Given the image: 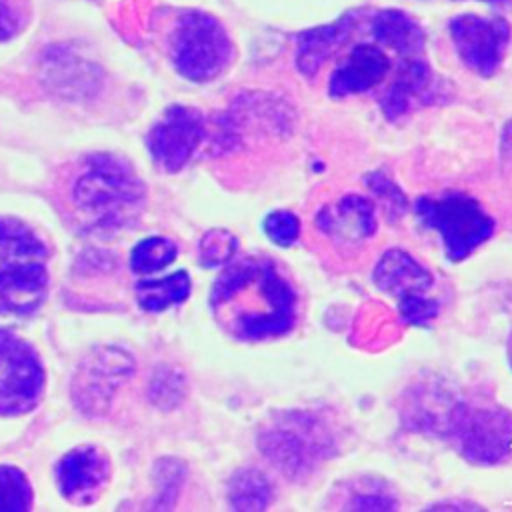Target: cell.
Here are the masks:
<instances>
[{
  "label": "cell",
  "instance_id": "obj_1",
  "mask_svg": "<svg viewBox=\"0 0 512 512\" xmlns=\"http://www.w3.org/2000/svg\"><path fill=\"white\" fill-rule=\"evenodd\" d=\"M210 304L218 322L240 340H268L292 330L296 292L270 258L246 256L216 278Z\"/></svg>",
  "mask_w": 512,
  "mask_h": 512
},
{
  "label": "cell",
  "instance_id": "obj_2",
  "mask_svg": "<svg viewBox=\"0 0 512 512\" xmlns=\"http://www.w3.org/2000/svg\"><path fill=\"white\" fill-rule=\"evenodd\" d=\"M146 188L134 168L112 154L86 158L72 184V202L94 230L130 226L142 212Z\"/></svg>",
  "mask_w": 512,
  "mask_h": 512
},
{
  "label": "cell",
  "instance_id": "obj_3",
  "mask_svg": "<svg viewBox=\"0 0 512 512\" xmlns=\"http://www.w3.org/2000/svg\"><path fill=\"white\" fill-rule=\"evenodd\" d=\"M48 246L24 222L0 216V314L26 316L48 290Z\"/></svg>",
  "mask_w": 512,
  "mask_h": 512
},
{
  "label": "cell",
  "instance_id": "obj_4",
  "mask_svg": "<svg viewBox=\"0 0 512 512\" xmlns=\"http://www.w3.org/2000/svg\"><path fill=\"white\" fill-rule=\"evenodd\" d=\"M258 446L292 480L308 476L334 452L328 426L310 412H290L274 418L258 434Z\"/></svg>",
  "mask_w": 512,
  "mask_h": 512
},
{
  "label": "cell",
  "instance_id": "obj_5",
  "mask_svg": "<svg viewBox=\"0 0 512 512\" xmlns=\"http://www.w3.org/2000/svg\"><path fill=\"white\" fill-rule=\"evenodd\" d=\"M232 40L222 22L202 10L178 16L172 38V62L180 76L192 82H210L232 60Z\"/></svg>",
  "mask_w": 512,
  "mask_h": 512
},
{
  "label": "cell",
  "instance_id": "obj_6",
  "mask_svg": "<svg viewBox=\"0 0 512 512\" xmlns=\"http://www.w3.org/2000/svg\"><path fill=\"white\" fill-rule=\"evenodd\" d=\"M416 214L424 228L436 230L442 238L448 260L460 262L494 234V218L464 192H440L420 196Z\"/></svg>",
  "mask_w": 512,
  "mask_h": 512
},
{
  "label": "cell",
  "instance_id": "obj_7",
  "mask_svg": "<svg viewBox=\"0 0 512 512\" xmlns=\"http://www.w3.org/2000/svg\"><path fill=\"white\" fill-rule=\"evenodd\" d=\"M448 432L466 460L496 464L512 442V412L500 406L458 402L448 414Z\"/></svg>",
  "mask_w": 512,
  "mask_h": 512
},
{
  "label": "cell",
  "instance_id": "obj_8",
  "mask_svg": "<svg viewBox=\"0 0 512 512\" xmlns=\"http://www.w3.org/2000/svg\"><path fill=\"white\" fill-rule=\"evenodd\" d=\"M44 390V370L30 344L0 330V416L32 410Z\"/></svg>",
  "mask_w": 512,
  "mask_h": 512
},
{
  "label": "cell",
  "instance_id": "obj_9",
  "mask_svg": "<svg viewBox=\"0 0 512 512\" xmlns=\"http://www.w3.org/2000/svg\"><path fill=\"white\" fill-rule=\"evenodd\" d=\"M450 40L464 66L482 78L492 76L506 52L510 24L504 16L458 14L448 22Z\"/></svg>",
  "mask_w": 512,
  "mask_h": 512
},
{
  "label": "cell",
  "instance_id": "obj_10",
  "mask_svg": "<svg viewBox=\"0 0 512 512\" xmlns=\"http://www.w3.org/2000/svg\"><path fill=\"white\" fill-rule=\"evenodd\" d=\"M204 136V114L198 108L174 104L150 128L148 150L166 172H178L192 158Z\"/></svg>",
  "mask_w": 512,
  "mask_h": 512
},
{
  "label": "cell",
  "instance_id": "obj_11",
  "mask_svg": "<svg viewBox=\"0 0 512 512\" xmlns=\"http://www.w3.org/2000/svg\"><path fill=\"white\" fill-rule=\"evenodd\" d=\"M130 372L132 358L124 350L102 348L92 352L76 372L74 402L86 414L104 412Z\"/></svg>",
  "mask_w": 512,
  "mask_h": 512
},
{
  "label": "cell",
  "instance_id": "obj_12",
  "mask_svg": "<svg viewBox=\"0 0 512 512\" xmlns=\"http://www.w3.org/2000/svg\"><path fill=\"white\" fill-rule=\"evenodd\" d=\"M446 82L434 74L424 56L402 58L392 84L380 98V110L386 120L396 122L408 112L448 98Z\"/></svg>",
  "mask_w": 512,
  "mask_h": 512
},
{
  "label": "cell",
  "instance_id": "obj_13",
  "mask_svg": "<svg viewBox=\"0 0 512 512\" xmlns=\"http://www.w3.org/2000/svg\"><path fill=\"white\" fill-rule=\"evenodd\" d=\"M388 72L390 58L378 44L354 46L332 70L328 80V94L332 98L362 94L380 84Z\"/></svg>",
  "mask_w": 512,
  "mask_h": 512
},
{
  "label": "cell",
  "instance_id": "obj_14",
  "mask_svg": "<svg viewBox=\"0 0 512 512\" xmlns=\"http://www.w3.org/2000/svg\"><path fill=\"white\" fill-rule=\"evenodd\" d=\"M362 10H348L330 24L302 30L296 36V68L306 78H314L320 68L350 40Z\"/></svg>",
  "mask_w": 512,
  "mask_h": 512
},
{
  "label": "cell",
  "instance_id": "obj_15",
  "mask_svg": "<svg viewBox=\"0 0 512 512\" xmlns=\"http://www.w3.org/2000/svg\"><path fill=\"white\" fill-rule=\"evenodd\" d=\"M110 474L108 458L94 446L70 450L56 468L58 486L64 498L84 504L96 498Z\"/></svg>",
  "mask_w": 512,
  "mask_h": 512
},
{
  "label": "cell",
  "instance_id": "obj_16",
  "mask_svg": "<svg viewBox=\"0 0 512 512\" xmlns=\"http://www.w3.org/2000/svg\"><path fill=\"white\" fill-rule=\"evenodd\" d=\"M318 228L336 242L360 244L376 232L374 204L358 194L340 198L334 206H326L318 218Z\"/></svg>",
  "mask_w": 512,
  "mask_h": 512
},
{
  "label": "cell",
  "instance_id": "obj_17",
  "mask_svg": "<svg viewBox=\"0 0 512 512\" xmlns=\"http://www.w3.org/2000/svg\"><path fill=\"white\" fill-rule=\"evenodd\" d=\"M372 280L378 290L392 294L398 300L410 294H424L432 286V274L400 248L386 250L380 256Z\"/></svg>",
  "mask_w": 512,
  "mask_h": 512
},
{
  "label": "cell",
  "instance_id": "obj_18",
  "mask_svg": "<svg viewBox=\"0 0 512 512\" xmlns=\"http://www.w3.org/2000/svg\"><path fill=\"white\" fill-rule=\"evenodd\" d=\"M372 36L378 46L394 50L400 58L424 56L426 32L424 28L404 10L386 8L372 18Z\"/></svg>",
  "mask_w": 512,
  "mask_h": 512
},
{
  "label": "cell",
  "instance_id": "obj_19",
  "mask_svg": "<svg viewBox=\"0 0 512 512\" xmlns=\"http://www.w3.org/2000/svg\"><path fill=\"white\" fill-rule=\"evenodd\" d=\"M190 276L186 270H176L158 280H146L136 284L138 304L148 312H160L174 304L184 302L190 296Z\"/></svg>",
  "mask_w": 512,
  "mask_h": 512
},
{
  "label": "cell",
  "instance_id": "obj_20",
  "mask_svg": "<svg viewBox=\"0 0 512 512\" xmlns=\"http://www.w3.org/2000/svg\"><path fill=\"white\" fill-rule=\"evenodd\" d=\"M228 500L234 510H264L272 500V488L258 470H240L230 478Z\"/></svg>",
  "mask_w": 512,
  "mask_h": 512
},
{
  "label": "cell",
  "instance_id": "obj_21",
  "mask_svg": "<svg viewBox=\"0 0 512 512\" xmlns=\"http://www.w3.org/2000/svg\"><path fill=\"white\" fill-rule=\"evenodd\" d=\"M178 246L164 236H150L138 242L130 254V268L136 274H150L174 262Z\"/></svg>",
  "mask_w": 512,
  "mask_h": 512
},
{
  "label": "cell",
  "instance_id": "obj_22",
  "mask_svg": "<svg viewBox=\"0 0 512 512\" xmlns=\"http://www.w3.org/2000/svg\"><path fill=\"white\" fill-rule=\"evenodd\" d=\"M32 488L26 476L14 466H0V510H28Z\"/></svg>",
  "mask_w": 512,
  "mask_h": 512
},
{
  "label": "cell",
  "instance_id": "obj_23",
  "mask_svg": "<svg viewBox=\"0 0 512 512\" xmlns=\"http://www.w3.org/2000/svg\"><path fill=\"white\" fill-rule=\"evenodd\" d=\"M346 508L354 510H392L398 508L396 498L386 490V484L376 480H360L350 490V502Z\"/></svg>",
  "mask_w": 512,
  "mask_h": 512
},
{
  "label": "cell",
  "instance_id": "obj_24",
  "mask_svg": "<svg viewBox=\"0 0 512 512\" xmlns=\"http://www.w3.org/2000/svg\"><path fill=\"white\" fill-rule=\"evenodd\" d=\"M236 252V236L228 230H210L200 240V260L204 266H222L232 260Z\"/></svg>",
  "mask_w": 512,
  "mask_h": 512
},
{
  "label": "cell",
  "instance_id": "obj_25",
  "mask_svg": "<svg viewBox=\"0 0 512 512\" xmlns=\"http://www.w3.org/2000/svg\"><path fill=\"white\" fill-rule=\"evenodd\" d=\"M368 188L376 194V198H380V202L384 204V210L388 214V218H400L406 212V198L400 192V188L382 172H374L368 174L366 178Z\"/></svg>",
  "mask_w": 512,
  "mask_h": 512
},
{
  "label": "cell",
  "instance_id": "obj_26",
  "mask_svg": "<svg viewBox=\"0 0 512 512\" xmlns=\"http://www.w3.org/2000/svg\"><path fill=\"white\" fill-rule=\"evenodd\" d=\"M266 236L278 246H290L300 236V220L290 210H274L264 218Z\"/></svg>",
  "mask_w": 512,
  "mask_h": 512
},
{
  "label": "cell",
  "instance_id": "obj_27",
  "mask_svg": "<svg viewBox=\"0 0 512 512\" xmlns=\"http://www.w3.org/2000/svg\"><path fill=\"white\" fill-rule=\"evenodd\" d=\"M398 310L406 324L426 326L440 314V304L424 294H410L398 300Z\"/></svg>",
  "mask_w": 512,
  "mask_h": 512
},
{
  "label": "cell",
  "instance_id": "obj_28",
  "mask_svg": "<svg viewBox=\"0 0 512 512\" xmlns=\"http://www.w3.org/2000/svg\"><path fill=\"white\" fill-rule=\"evenodd\" d=\"M26 22V12L20 0H0V42L16 36Z\"/></svg>",
  "mask_w": 512,
  "mask_h": 512
},
{
  "label": "cell",
  "instance_id": "obj_29",
  "mask_svg": "<svg viewBox=\"0 0 512 512\" xmlns=\"http://www.w3.org/2000/svg\"><path fill=\"white\" fill-rule=\"evenodd\" d=\"M502 158L512 166V122H508L502 132Z\"/></svg>",
  "mask_w": 512,
  "mask_h": 512
},
{
  "label": "cell",
  "instance_id": "obj_30",
  "mask_svg": "<svg viewBox=\"0 0 512 512\" xmlns=\"http://www.w3.org/2000/svg\"><path fill=\"white\" fill-rule=\"evenodd\" d=\"M508 358H510V366H512V332H510V338H508Z\"/></svg>",
  "mask_w": 512,
  "mask_h": 512
}]
</instances>
